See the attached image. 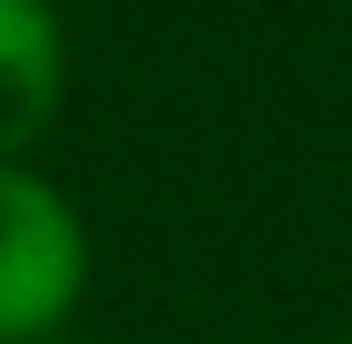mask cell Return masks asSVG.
I'll list each match as a JSON object with an SVG mask.
<instances>
[{"label": "cell", "mask_w": 352, "mask_h": 344, "mask_svg": "<svg viewBox=\"0 0 352 344\" xmlns=\"http://www.w3.org/2000/svg\"><path fill=\"white\" fill-rule=\"evenodd\" d=\"M330 344H352V330H345V337H330Z\"/></svg>", "instance_id": "cell-3"}, {"label": "cell", "mask_w": 352, "mask_h": 344, "mask_svg": "<svg viewBox=\"0 0 352 344\" xmlns=\"http://www.w3.org/2000/svg\"><path fill=\"white\" fill-rule=\"evenodd\" d=\"M90 284L82 209L30 165H0V344H53Z\"/></svg>", "instance_id": "cell-1"}, {"label": "cell", "mask_w": 352, "mask_h": 344, "mask_svg": "<svg viewBox=\"0 0 352 344\" xmlns=\"http://www.w3.org/2000/svg\"><path fill=\"white\" fill-rule=\"evenodd\" d=\"M68 98V38L53 0H0V165H23L53 135Z\"/></svg>", "instance_id": "cell-2"}]
</instances>
